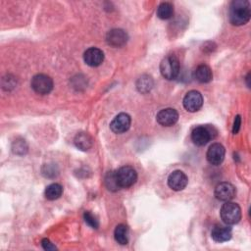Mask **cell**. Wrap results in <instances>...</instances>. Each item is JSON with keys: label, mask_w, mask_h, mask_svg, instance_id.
Here are the masks:
<instances>
[{"label": "cell", "mask_w": 251, "mask_h": 251, "mask_svg": "<svg viewBox=\"0 0 251 251\" xmlns=\"http://www.w3.org/2000/svg\"><path fill=\"white\" fill-rule=\"evenodd\" d=\"M214 194L218 200L226 202V201H229L232 198H234V196L236 194V189L231 183L224 181V182H220L215 187Z\"/></svg>", "instance_id": "30bf717a"}, {"label": "cell", "mask_w": 251, "mask_h": 251, "mask_svg": "<svg viewBox=\"0 0 251 251\" xmlns=\"http://www.w3.org/2000/svg\"><path fill=\"white\" fill-rule=\"evenodd\" d=\"M131 124V119L126 113H120L110 124V128L115 133H123L126 131Z\"/></svg>", "instance_id": "8fae6325"}, {"label": "cell", "mask_w": 251, "mask_h": 251, "mask_svg": "<svg viewBox=\"0 0 251 251\" xmlns=\"http://www.w3.org/2000/svg\"><path fill=\"white\" fill-rule=\"evenodd\" d=\"M127 39V33L121 28H113L110 31H108L106 35L107 43L113 47L124 46L126 43Z\"/></svg>", "instance_id": "7c38bea8"}, {"label": "cell", "mask_w": 251, "mask_h": 251, "mask_svg": "<svg viewBox=\"0 0 251 251\" xmlns=\"http://www.w3.org/2000/svg\"><path fill=\"white\" fill-rule=\"evenodd\" d=\"M116 177L121 188H127L136 182L137 173L132 167L124 166L116 171Z\"/></svg>", "instance_id": "5b68a950"}, {"label": "cell", "mask_w": 251, "mask_h": 251, "mask_svg": "<svg viewBox=\"0 0 251 251\" xmlns=\"http://www.w3.org/2000/svg\"><path fill=\"white\" fill-rule=\"evenodd\" d=\"M27 150V146L25 145V140H17L13 144V151L17 154H25Z\"/></svg>", "instance_id": "cb8c5ba5"}, {"label": "cell", "mask_w": 251, "mask_h": 251, "mask_svg": "<svg viewBox=\"0 0 251 251\" xmlns=\"http://www.w3.org/2000/svg\"><path fill=\"white\" fill-rule=\"evenodd\" d=\"M251 17L250 4L246 0H234L229 6V21L233 25H242Z\"/></svg>", "instance_id": "6da1fadb"}, {"label": "cell", "mask_w": 251, "mask_h": 251, "mask_svg": "<svg viewBox=\"0 0 251 251\" xmlns=\"http://www.w3.org/2000/svg\"><path fill=\"white\" fill-rule=\"evenodd\" d=\"M226 155V149L221 143H213L207 150V160L211 165L218 166L223 163Z\"/></svg>", "instance_id": "ba28073f"}, {"label": "cell", "mask_w": 251, "mask_h": 251, "mask_svg": "<svg viewBox=\"0 0 251 251\" xmlns=\"http://www.w3.org/2000/svg\"><path fill=\"white\" fill-rule=\"evenodd\" d=\"M221 219L226 225H235L241 220V209L238 204L226 201L220 211Z\"/></svg>", "instance_id": "7a4b0ae2"}, {"label": "cell", "mask_w": 251, "mask_h": 251, "mask_svg": "<svg viewBox=\"0 0 251 251\" xmlns=\"http://www.w3.org/2000/svg\"><path fill=\"white\" fill-rule=\"evenodd\" d=\"M160 72L163 77L172 80L175 79L179 74V62L174 55L165 57L160 63Z\"/></svg>", "instance_id": "3957f363"}, {"label": "cell", "mask_w": 251, "mask_h": 251, "mask_svg": "<svg viewBox=\"0 0 251 251\" xmlns=\"http://www.w3.org/2000/svg\"><path fill=\"white\" fill-rule=\"evenodd\" d=\"M183 107L188 112H196L198 111L203 105V96L197 90H190L188 91L185 96L183 97Z\"/></svg>", "instance_id": "52a82bcc"}, {"label": "cell", "mask_w": 251, "mask_h": 251, "mask_svg": "<svg viewBox=\"0 0 251 251\" xmlns=\"http://www.w3.org/2000/svg\"><path fill=\"white\" fill-rule=\"evenodd\" d=\"M83 60L90 67H98L104 61V53L99 48L90 47L84 52Z\"/></svg>", "instance_id": "5bb4252c"}, {"label": "cell", "mask_w": 251, "mask_h": 251, "mask_svg": "<svg viewBox=\"0 0 251 251\" xmlns=\"http://www.w3.org/2000/svg\"><path fill=\"white\" fill-rule=\"evenodd\" d=\"M41 245H42L43 249H45V250H47V251H50V250H56V249H57V248H56V246H55L54 244H52V243L50 242V240H49V239H47V238L42 239V241H41Z\"/></svg>", "instance_id": "d4e9b609"}, {"label": "cell", "mask_w": 251, "mask_h": 251, "mask_svg": "<svg viewBox=\"0 0 251 251\" xmlns=\"http://www.w3.org/2000/svg\"><path fill=\"white\" fill-rule=\"evenodd\" d=\"M63 193V187L59 183H51L45 189V197L48 200H56L61 197Z\"/></svg>", "instance_id": "ffe728a7"}, {"label": "cell", "mask_w": 251, "mask_h": 251, "mask_svg": "<svg viewBox=\"0 0 251 251\" xmlns=\"http://www.w3.org/2000/svg\"><path fill=\"white\" fill-rule=\"evenodd\" d=\"M232 231L229 226L217 225L211 231V236L216 242H226L231 238Z\"/></svg>", "instance_id": "9a60e30c"}, {"label": "cell", "mask_w": 251, "mask_h": 251, "mask_svg": "<svg viewBox=\"0 0 251 251\" xmlns=\"http://www.w3.org/2000/svg\"><path fill=\"white\" fill-rule=\"evenodd\" d=\"M30 85L36 93L44 95L48 94L53 89V80L47 75L38 74L31 78Z\"/></svg>", "instance_id": "8992f818"}, {"label": "cell", "mask_w": 251, "mask_h": 251, "mask_svg": "<svg viewBox=\"0 0 251 251\" xmlns=\"http://www.w3.org/2000/svg\"><path fill=\"white\" fill-rule=\"evenodd\" d=\"M105 185L106 187L111 190V191H118L119 189H121L120 185L118 184L117 181V177H116V171H111L108 172L105 176Z\"/></svg>", "instance_id": "7402d4cb"}, {"label": "cell", "mask_w": 251, "mask_h": 251, "mask_svg": "<svg viewBox=\"0 0 251 251\" xmlns=\"http://www.w3.org/2000/svg\"><path fill=\"white\" fill-rule=\"evenodd\" d=\"M152 86H153V79L150 75H147L140 76L136 81V87L138 91L141 93H146L150 91Z\"/></svg>", "instance_id": "44dd1931"}, {"label": "cell", "mask_w": 251, "mask_h": 251, "mask_svg": "<svg viewBox=\"0 0 251 251\" xmlns=\"http://www.w3.org/2000/svg\"><path fill=\"white\" fill-rule=\"evenodd\" d=\"M193 75H194V78L201 83H207L213 79V73L210 67L205 64L199 65L195 69Z\"/></svg>", "instance_id": "2e32d148"}, {"label": "cell", "mask_w": 251, "mask_h": 251, "mask_svg": "<svg viewBox=\"0 0 251 251\" xmlns=\"http://www.w3.org/2000/svg\"><path fill=\"white\" fill-rule=\"evenodd\" d=\"M217 135V130L211 126H198L191 132V140L197 146H203Z\"/></svg>", "instance_id": "277c9868"}, {"label": "cell", "mask_w": 251, "mask_h": 251, "mask_svg": "<svg viewBox=\"0 0 251 251\" xmlns=\"http://www.w3.org/2000/svg\"><path fill=\"white\" fill-rule=\"evenodd\" d=\"M157 16L161 20H168L174 16V6L170 2H163L157 8Z\"/></svg>", "instance_id": "d6986e66"}, {"label": "cell", "mask_w": 251, "mask_h": 251, "mask_svg": "<svg viewBox=\"0 0 251 251\" xmlns=\"http://www.w3.org/2000/svg\"><path fill=\"white\" fill-rule=\"evenodd\" d=\"M156 120L163 126H171L177 122L178 113L173 108H166L157 114Z\"/></svg>", "instance_id": "4fadbf2b"}, {"label": "cell", "mask_w": 251, "mask_h": 251, "mask_svg": "<svg viewBox=\"0 0 251 251\" xmlns=\"http://www.w3.org/2000/svg\"><path fill=\"white\" fill-rule=\"evenodd\" d=\"M240 126H241V118L239 115H237L234 119V123H233V127H232V132L235 134L239 131L240 129Z\"/></svg>", "instance_id": "484cf974"}, {"label": "cell", "mask_w": 251, "mask_h": 251, "mask_svg": "<svg viewBox=\"0 0 251 251\" xmlns=\"http://www.w3.org/2000/svg\"><path fill=\"white\" fill-rule=\"evenodd\" d=\"M115 239L121 245H126L128 242V228L126 225L120 224L116 226L114 231Z\"/></svg>", "instance_id": "ac0fdd59"}, {"label": "cell", "mask_w": 251, "mask_h": 251, "mask_svg": "<svg viewBox=\"0 0 251 251\" xmlns=\"http://www.w3.org/2000/svg\"><path fill=\"white\" fill-rule=\"evenodd\" d=\"M188 183L187 176L179 170L174 171L168 177V185L175 191H180L186 187Z\"/></svg>", "instance_id": "9c48e42d"}, {"label": "cell", "mask_w": 251, "mask_h": 251, "mask_svg": "<svg viewBox=\"0 0 251 251\" xmlns=\"http://www.w3.org/2000/svg\"><path fill=\"white\" fill-rule=\"evenodd\" d=\"M74 142H75V145L82 151H86L90 149L93 144L92 137L87 132L77 133L74 139Z\"/></svg>", "instance_id": "e0dca14e"}, {"label": "cell", "mask_w": 251, "mask_h": 251, "mask_svg": "<svg viewBox=\"0 0 251 251\" xmlns=\"http://www.w3.org/2000/svg\"><path fill=\"white\" fill-rule=\"evenodd\" d=\"M83 219L85 221V223L90 226L92 228H97L99 226V222L97 220V218L92 214L90 213L89 211H86L84 212L83 214Z\"/></svg>", "instance_id": "603a6c76"}]
</instances>
